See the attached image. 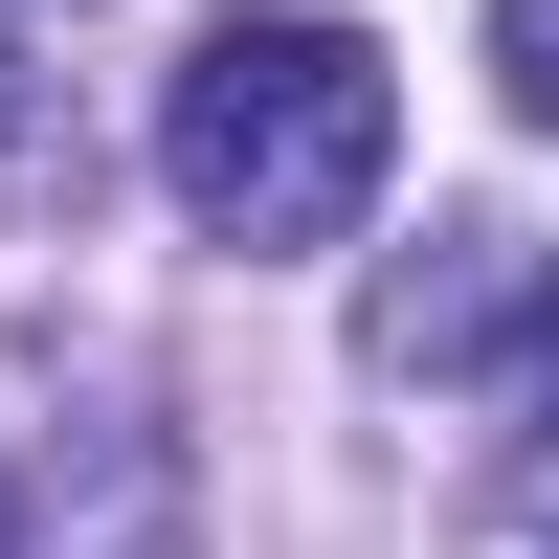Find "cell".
I'll return each instance as SVG.
<instances>
[{
  "instance_id": "cell-3",
  "label": "cell",
  "mask_w": 559,
  "mask_h": 559,
  "mask_svg": "<svg viewBox=\"0 0 559 559\" xmlns=\"http://www.w3.org/2000/svg\"><path fill=\"white\" fill-rule=\"evenodd\" d=\"M112 559H179V448L134 426V471H112Z\"/></svg>"
},
{
  "instance_id": "cell-5",
  "label": "cell",
  "mask_w": 559,
  "mask_h": 559,
  "mask_svg": "<svg viewBox=\"0 0 559 559\" xmlns=\"http://www.w3.org/2000/svg\"><path fill=\"white\" fill-rule=\"evenodd\" d=\"M0 134H23V45H0Z\"/></svg>"
},
{
  "instance_id": "cell-4",
  "label": "cell",
  "mask_w": 559,
  "mask_h": 559,
  "mask_svg": "<svg viewBox=\"0 0 559 559\" xmlns=\"http://www.w3.org/2000/svg\"><path fill=\"white\" fill-rule=\"evenodd\" d=\"M515 403H537V448H559V292H537V336H515Z\"/></svg>"
},
{
  "instance_id": "cell-1",
  "label": "cell",
  "mask_w": 559,
  "mask_h": 559,
  "mask_svg": "<svg viewBox=\"0 0 559 559\" xmlns=\"http://www.w3.org/2000/svg\"><path fill=\"white\" fill-rule=\"evenodd\" d=\"M403 157V90L358 23H202V68L157 90V179L224 247H336Z\"/></svg>"
},
{
  "instance_id": "cell-2",
  "label": "cell",
  "mask_w": 559,
  "mask_h": 559,
  "mask_svg": "<svg viewBox=\"0 0 559 559\" xmlns=\"http://www.w3.org/2000/svg\"><path fill=\"white\" fill-rule=\"evenodd\" d=\"M492 90H515V112L559 134V0H492Z\"/></svg>"
},
{
  "instance_id": "cell-6",
  "label": "cell",
  "mask_w": 559,
  "mask_h": 559,
  "mask_svg": "<svg viewBox=\"0 0 559 559\" xmlns=\"http://www.w3.org/2000/svg\"><path fill=\"white\" fill-rule=\"evenodd\" d=\"M0 515H23V492H0Z\"/></svg>"
}]
</instances>
